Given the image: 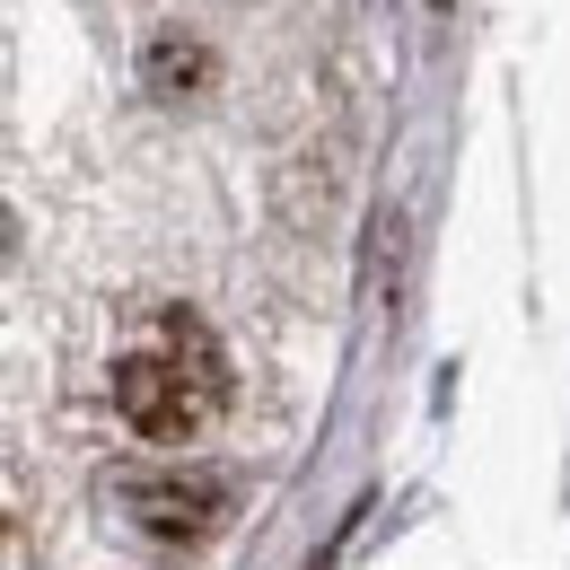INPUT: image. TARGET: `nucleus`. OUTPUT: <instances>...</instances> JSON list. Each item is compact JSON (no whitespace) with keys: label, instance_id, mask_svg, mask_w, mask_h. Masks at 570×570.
Wrapping results in <instances>:
<instances>
[{"label":"nucleus","instance_id":"f257e3e1","mask_svg":"<svg viewBox=\"0 0 570 570\" xmlns=\"http://www.w3.org/2000/svg\"><path fill=\"white\" fill-rule=\"evenodd\" d=\"M106 395L132 439L149 448H185L228 413V352L194 307H149L124 334V352L106 368Z\"/></svg>","mask_w":570,"mask_h":570},{"label":"nucleus","instance_id":"7ed1b4c3","mask_svg":"<svg viewBox=\"0 0 570 570\" xmlns=\"http://www.w3.org/2000/svg\"><path fill=\"white\" fill-rule=\"evenodd\" d=\"M141 79H149V97H203L212 88V45L185 36V27H158L141 53Z\"/></svg>","mask_w":570,"mask_h":570},{"label":"nucleus","instance_id":"f03ea898","mask_svg":"<svg viewBox=\"0 0 570 570\" xmlns=\"http://www.w3.org/2000/svg\"><path fill=\"white\" fill-rule=\"evenodd\" d=\"M106 500L124 509V527L158 544V553H194V544H212L219 527L237 518V474H219V465H124Z\"/></svg>","mask_w":570,"mask_h":570}]
</instances>
